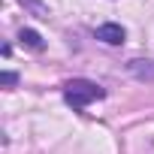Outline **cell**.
<instances>
[{
	"instance_id": "6",
	"label": "cell",
	"mask_w": 154,
	"mask_h": 154,
	"mask_svg": "<svg viewBox=\"0 0 154 154\" xmlns=\"http://www.w3.org/2000/svg\"><path fill=\"white\" fill-rule=\"evenodd\" d=\"M0 82L9 88V85H15V82H18V75H15V72H3V75H0Z\"/></svg>"
},
{
	"instance_id": "1",
	"label": "cell",
	"mask_w": 154,
	"mask_h": 154,
	"mask_svg": "<svg viewBox=\"0 0 154 154\" xmlns=\"http://www.w3.org/2000/svg\"><path fill=\"white\" fill-rule=\"evenodd\" d=\"M103 97H106V91H103L100 85L88 82V79H72V82L63 85V100H66L75 112L85 109V106L94 103V100H103Z\"/></svg>"
},
{
	"instance_id": "5",
	"label": "cell",
	"mask_w": 154,
	"mask_h": 154,
	"mask_svg": "<svg viewBox=\"0 0 154 154\" xmlns=\"http://www.w3.org/2000/svg\"><path fill=\"white\" fill-rule=\"evenodd\" d=\"M21 3H24L27 9H33L36 15H42V18H48V9H45V6L39 3V0H21Z\"/></svg>"
},
{
	"instance_id": "3",
	"label": "cell",
	"mask_w": 154,
	"mask_h": 154,
	"mask_svg": "<svg viewBox=\"0 0 154 154\" xmlns=\"http://www.w3.org/2000/svg\"><path fill=\"white\" fill-rule=\"evenodd\" d=\"M127 69H130V75H136L139 82H154V60H142V57H136V60L127 63Z\"/></svg>"
},
{
	"instance_id": "4",
	"label": "cell",
	"mask_w": 154,
	"mask_h": 154,
	"mask_svg": "<svg viewBox=\"0 0 154 154\" xmlns=\"http://www.w3.org/2000/svg\"><path fill=\"white\" fill-rule=\"evenodd\" d=\"M18 39H21V45H27V48H33V51H42V36H39L33 27H24V30L18 33Z\"/></svg>"
},
{
	"instance_id": "2",
	"label": "cell",
	"mask_w": 154,
	"mask_h": 154,
	"mask_svg": "<svg viewBox=\"0 0 154 154\" xmlns=\"http://www.w3.org/2000/svg\"><path fill=\"white\" fill-rule=\"evenodd\" d=\"M94 36L100 42H106V45H124V39H127V33H124L121 24H100L94 30Z\"/></svg>"
}]
</instances>
